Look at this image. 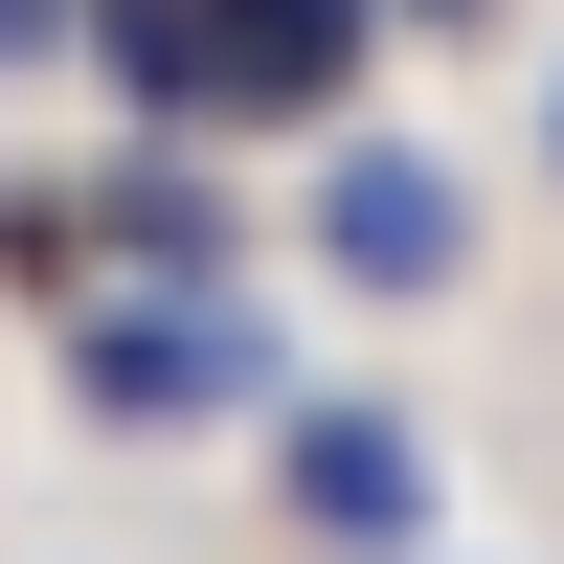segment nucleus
Returning <instances> with one entry per match:
<instances>
[{"label":"nucleus","instance_id":"1","mask_svg":"<svg viewBox=\"0 0 564 564\" xmlns=\"http://www.w3.org/2000/svg\"><path fill=\"white\" fill-rule=\"evenodd\" d=\"M68 406L90 430H226V406H294V339L249 294H68Z\"/></svg>","mask_w":564,"mask_h":564},{"label":"nucleus","instance_id":"2","mask_svg":"<svg viewBox=\"0 0 564 564\" xmlns=\"http://www.w3.org/2000/svg\"><path fill=\"white\" fill-rule=\"evenodd\" d=\"M271 497H294V542H316V564H430L452 452L406 430V406H271Z\"/></svg>","mask_w":564,"mask_h":564},{"label":"nucleus","instance_id":"3","mask_svg":"<svg viewBox=\"0 0 564 564\" xmlns=\"http://www.w3.org/2000/svg\"><path fill=\"white\" fill-rule=\"evenodd\" d=\"M316 271H339V294H452V271H475V181H452L430 135H339V159H316Z\"/></svg>","mask_w":564,"mask_h":564},{"label":"nucleus","instance_id":"4","mask_svg":"<svg viewBox=\"0 0 564 564\" xmlns=\"http://www.w3.org/2000/svg\"><path fill=\"white\" fill-rule=\"evenodd\" d=\"M361 23H384V0H226L204 135H226V113H339V90H361Z\"/></svg>","mask_w":564,"mask_h":564},{"label":"nucleus","instance_id":"5","mask_svg":"<svg viewBox=\"0 0 564 564\" xmlns=\"http://www.w3.org/2000/svg\"><path fill=\"white\" fill-rule=\"evenodd\" d=\"M68 45H113V90L159 135H204V90H226V0H68Z\"/></svg>","mask_w":564,"mask_h":564},{"label":"nucleus","instance_id":"6","mask_svg":"<svg viewBox=\"0 0 564 564\" xmlns=\"http://www.w3.org/2000/svg\"><path fill=\"white\" fill-rule=\"evenodd\" d=\"M45 45H68V0H0V68H45Z\"/></svg>","mask_w":564,"mask_h":564},{"label":"nucleus","instance_id":"7","mask_svg":"<svg viewBox=\"0 0 564 564\" xmlns=\"http://www.w3.org/2000/svg\"><path fill=\"white\" fill-rule=\"evenodd\" d=\"M406 23H475V0H406Z\"/></svg>","mask_w":564,"mask_h":564},{"label":"nucleus","instance_id":"8","mask_svg":"<svg viewBox=\"0 0 564 564\" xmlns=\"http://www.w3.org/2000/svg\"><path fill=\"white\" fill-rule=\"evenodd\" d=\"M542 159H564V90H542Z\"/></svg>","mask_w":564,"mask_h":564}]
</instances>
